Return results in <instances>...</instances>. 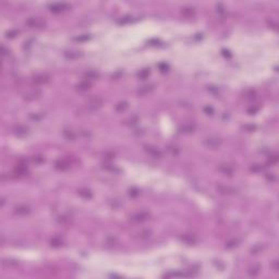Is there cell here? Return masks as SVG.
Instances as JSON below:
<instances>
[{
	"label": "cell",
	"mask_w": 279,
	"mask_h": 279,
	"mask_svg": "<svg viewBox=\"0 0 279 279\" xmlns=\"http://www.w3.org/2000/svg\"><path fill=\"white\" fill-rule=\"evenodd\" d=\"M181 241H183L184 243H186V244H194L195 242H196V239H195L194 235H183L181 237Z\"/></svg>",
	"instance_id": "d6986e66"
},
{
	"label": "cell",
	"mask_w": 279,
	"mask_h": 279,
	"mask_svg": "<svg viewBox=\"0 0 279 279\" xmlns=\"http://www.w3.org/2000/svg\"><path fill=\"white\" fill-rule=\"evenodd\" d=\"M149 217H151V214H149V213L145 212V211H142V212H138V213H135V214H133V215H131L130 219L134 222H143V221H145V220H147Z\"/></svg>",
	"instance_id": "7a4b0ae2"
},
{
	"label": "cell",
	"mask_w": 279,
	"mask_h": 279,
	"mask_svg": "<svg viewBox=\"0 0 279 279\" xmlns=\"http://www.w3.org/2000/svg\"><path fill=\"white\" fill-rule=\"evenodd\" d=\"M101 105H103V99H101V98L93 97L86 103V108H87L88 110L95 111V110H97L98 108H101Z\"/></svg>",
	"instance_id": "6da1fadb"
},
{
	"label": "cell",
	"mask_w": 279,
	"mask_h": 279,
	"mask_svg": "<svg viewBox=\"0 0 279 279\" xmlns=\"http://www.w3.org/2000/svg\"><path fill=\"white\" fill-rule=\"evenodd\" d=\"M277 162H278V157H277V155H272V156H269L268 158V164H270V165H274V164H277Z\"/></svg>",
	"instance_id": "836d02e7"
},
{
	"label": "cell",
	"mask_w": 279,
	"mask_h": 279,
	"mask_svg": "<svg viewBox=\"0 0 279 279\" xmlns=\"http://www.w3.org/2000/svg\"><path fill=\"white\" fill-rule=\"evenodd\" d=\"M30 212H31L30 206L24 205V204L17 206V207L14 208V213H15L17 215H20V216H25V215H27V214H30Z\"/></svg>",
	"instance_id": "9c48e42d"
},
{
	"label": "cell",
	"mask_w": 279,
	"mask_h": 279,
	"mask_svg": "<svg viewBox=\"0 0 279 279\" xmlns=\"http://www.w3.org/2000/svg\"><path fill=\"white\" fill-rule=\"evenodd\" d=\"M194 130H195L194 123H185V125H181L180 129H179V131L181 132V133H186V134L194 132Z\"/></svg>",
	"instance_id": "7c38bea8"
},
{
	"label": "cell",
	"mask_w": 279,
	"mask_h": 279,
	"mask_svg": "<svg viewBox=\"0 0 279 279\" xmlns=\"http://www.w3.org/2000/svg\"><path fill=\"white\" fill-rule=\"evenodd\" d=\"M55 168L60 170V171H64L70 168V164L66 160V159H58L57 162H55Z\"/></svg>",
	"instance_id": "ba28073f"
},
{
	"label": "cell",
	"mask_w": 279,
	"mask_h": 279,
	"mask_svg": "<svg viewBox=\"0 0 279 279\" xmlns=\"http://www.w3.org/2000/svg\"><path fill=\"white\" fill-rule=\"evenodd\" d=\"M27 132H28V128L25 127V125H15L13 128V133L17 136H23V135H26Z\"/></svg>",
	"instance_id": "8fae6325"
},
{
	"label": "cell",
	"mask_w": 279,
	"mask_h": 279,
	"mask_svg": "<svg viewBox=\"0 0 279 279\" xmlns=\"http://www.w3.org/2000/svg\"><path fill=\"white\" fill-rule=\"evenodd\" d=\"M145 152H146L148 155H151L152 157H154V158H160L162 156V152L159 151L157 147H154V146H151V145L145 146Z\"/></svg>",
	"instance_id": "52a82bcc"
},
{
	"label": "cell",
	"mask_w": 279,
	"mask_h": 279,
	"mask_svg": "<svg viewBox=\"0 0 279 279\" xmlns=\"http://www.w3.org/2000/svg\"><path fill=\"white\" fill-rule=\"evenodd\" d=\"M45 162V158L42 157V156H35V157L33 158V162H35V164H42V162Z\"/></svg>",
	"instance_id": "8d00e7d4"
},
{
	"label": "cell",
	"mask_w": 279,
	"mask_h": 279,
	"mask_svg": "<svg viewBox=\"0 0 279 279\" xmlns=\"http://www.w3.org/2000/svg\"><path fill=\"white\" fill-rule=\"evenodd\" d=\"M153 90H154V85L153 84L144 85V86H142V87L138 91V95H146V94H148V93H151Z\"/></svg>",
	"instance_id": "ac0fdd59"
},
{
	"label": "cell",
	"mask_w": 279,
	"mask_h": 279,
	"mask_svg": "<svg viewBox=\"0 0 279 279\" xmlns=\"http://www.w3.org/2000/svg\"><path fill=\"white\" fill-rule=\"evenodd\" d=\"M204 144L207 146V147L209 148H218L220 145H221V140L218 138H214V136H212V138H207L204 141Z\"/></svg>",
	"instance_id": "5b68a950"
},
{
	"label": "cell",
	"mask_w": 279,
	"mask_h": 279,
	"mask_svg": "<svg viewBox=\"0 0 279 279\" xmlns=\"http://www.w3.org/2000/svg\"><path fill=\"white\" fill-rule=\"evenodd\" d=\"M50 245L54 246V248H59V246L62 245V240H61L60 238L56 237V238H54L50 241Z\"/></svg>",
	"instance_id": "4316f807"
},
{
	"label": "cell",
	"mask_w": 279,
	"mask_h": 279,
	"mask_svg": "<svg viewBox=\"0 0 279 279\" xmlns=\"http://www.w3.org/2000/svg\"><path fill=\"white\" fill-rule=\"evenodd\" d=\"M168 152L171 155H178L179 154V148L177 146H168Z\"/></svg>",
	"instance_id": "d6a6232c"
},
{
	"label": "cell",
	"mask_w": 279,
	"mask_h": 279,
	"mask_svg": "<svg viewBox=\"0 0 279 279\" xmlns=\"http://www.w3.org/2000/svg\"><path fill=\"white\" fill-rule=\"evenodd\" d=\"M25 24H26L28 27H36V28H42V27L45 26V22L42 19H38V17H30L25 21Z\"/></svg>",
	"instance_id": "3957f363"
},
{
	"label": "cell",
	"mask_w": 279,
	"mask_h": 279,
	"mask_svg": "<svg viewBox=\"0 0 279 279\" xmlns=\"http://www.w3.org/2000/svg\"><path fill=\"white\" fill-rule=\"evenodd\" d=\"M219 192H221L224 194H231V193H235V189L230 188V186H226V185H218L217 186Z\"/></svg>",
	"instance_id": "ffe728a7"
},
{
	"label": "cell",
	"mask_w": 279,
	"mask_h": 279,
	"mask_svg": "<svg viewBox=\"0 0 279 279\" xmlns=\"http://www.w3.org/2000/svg\"><path fill=\"white\" fill-rule=\"evenodd\" d=\"M254 95H255V92L250 91V92H248V93H245V97L246 98H254Z\"/></svg>",
	"instance_id": "ab89813d"
},
{
	"label": "cell",
	"mask_w": 279,
	"mask_h": 279,
	"mask_svg": "<svg viewBox=\"0 0 279 279\" xmlns=\"http://www.w3.org/2000/svg\"><path fill=\"white\" fill-rule=\"evenodd\" d=\"M63 134H64V136L69 140V141H74V140L76 138L75 133H74L73 131H71V130H64Z\"/></svg>",
	"instance_id": "484cf974"
},
{
	"label": "cell",
	"mask_w": 279,
	"mask_h": 279,
	"mask_svg": "<svg viewBox=\"0 0 279 279\" xmlns=\"http://www.w3.org/2000/svg\"><path fill=\"white\" fill-rule=\"evenodd\" d=\"M259 266H253V267H251V268L249 269V274L251 276H255V275H257L259 274Z\"/></svg>",
	"instance_id": "f546056e"
},
{
	"label": "cell",
	"mask_w": 279,
	"mask_h": 279,
	"mask_svg": "<svg viewBox=\"0 0 279 279\" xmlns=\"http://www.w3.org/2000/svg\"><path fill=\"white\" fill-rule=\"evenodd\" d=\"M64 55H66V57H67L68 59H76V58L82 56V54L80 51H67Z\"/></svg>",
	"instance_id": "cb8c5ba5"
},
{
	"label": "cell",
	"mask_w": 279,
	"mask_h": 279,
	"mask_svg": "<svg viewBox=\"0 0 279 279\" xmlns=\"http://www.w3.org/2000/svg\"><path fill=\"white\" fill-rule=\"evenodd\" d=\"M1 50H2V55H4V56H6V55H7L8 52H9V50H8L7 48L4 47V45H2V46H1Z\"/></svg>",
	"instance_id": "60d3db41"
},
{
	"label": "cell",
	"mask_w": 279,
	"mask_h": 279,
	"mask_svg": "<svg viewBox=\"0 0 279 279\" xmlns=\"http://www.w3.org/2000/svg\"><path fill=\"white\" fill-rule=\"evenodd\" d=\"M19 33H20L19 30H11L6 33V37L7 38H14V37H17L19 35Z\"/></svg>",
	"instance_id": "83f0119b"
},
{
	"label": "cell",
	"mask_w": 279,
	"mask_h": 279,
	"mask_svg": "<svg viewBox=\"0 0 279 279\" xmlns=\"http://www.w3.org/2000/svg\"><path fill=\"white\" fill-rule=\"evenodd\" d=\"M237 245H238V241L237 240H230V241L226 243V248L227 249H232V248H235Z\"/></svg>",
	"instance_id": "4dcf8cb0"
},
{
	"label": "cell",
	"mask_w": 279,
	"mask_h": 279,
	"mask_svg": "<svg viewBox=\"0 0 279 279\" xmlns=\"http://www.w3.org/2000/svg\"><path fill=\"white\" fill-rule=\"evenodd\" d=\"M84 77L86 79V80H95V79H98L99 77V73L98 72H96V71H87V72H85L84 73Z\"/></svg>",
	"instance_id": "44dd1931"
},
{
	"label": "cell",
	"mask_w": 279,
	"mask_h": 279,
	"mask_svg": "<svg viewBox=\"0 0 279 279\" xmlns=\"http://www.w3.org/2000/svg\"><path fill=\"white\" fill-rule=\"evenodd\" d=\"M181 14L184 17H192L195 14V9L192 7H184L182 8Z\"/></svg>",
	"instance_id": "5bb4252c"
},
{
	"label": "cell",
	"mask_w": 279,
	"mask_h": 279,
	"mask_svg": "<svg viewBox=\"0 0 279 279\" xmlns=\"http://www.w3.org/2000/svg\"><path fill=\"white\" fill-rule=\"evenodd\" d=\"M91 86H92V83L88 81V80H84V81L80 82L79 84H76V88L79 91H87Z\"/></svg>",
	"instance_id": "e0dca14e"
},
{
	"label": "cell",
	"mask_w": 279,
	"mask_h": 279,
	"mask_svg": "<svg viewBox=\"0 0 279 279\" xmlns=\"http://www.w3.org/2000/svg\"><path fill=\"white\" fill-rule=\"evenodd\" d=\"M257 110H259V107H251V108H249V109H248V114H254Z\"/></svg>",
	"instance_id": "74e56055"
},
{
	"label": "cell",
	"mask_w": 279,
	"mask_h": 279,
	"mask_svg": "<svg viewBox=\"0 0 279 279\" xmlns=\"http://www.w3.org/2000/svg\"><path fill=\"white\" fill-rule=\"evenodd\" d=\"M70 7H71L70 4H64V2H62V4H54L49 6V10L51 12H54V13H59V12H63V11L70 9Z\"/></svg>",
	"instance_id": "277c9868"
},
{
	"label": "cell",
	"mask_w": 279,
	"mask_h": 279,
	"mask_svg": "<svg viewBox=\"0 0 279 279\" xmlns=\"http://www.w3.org/2000/svg\"><path fill=\"white\" fill-rule=\"evenodd\" d=\"M14 172L19 176H25L27 173V167L24 164H19L14 169Z\"/></svg>",
	"instance_id": "9a60e30c"
},
{
	"label": "cell",
	"mask_w": 279,
	"mask_h": 279,
	"mask_svg": "<svg viewBox=\"0 0 279 279\" xmlns=\"http://www.w3.org/2000/svg\"><path fill=\"white\" fill-rule=\"evenodd\" d=\"M73 39L75 42H85V41H88V39H90V35H81V36L74 37Z\"/></svg>",
	"instance_id": "1f68e13d"
},
{
	"label": "cell",
	"mask_w": 279,
	"mask_h": 279,
	"mask_svg": "<svg viewBox=\"0 0 279 279\" xmlns=\"http://www.w3.org/2000/svg\"><path fill=\"white\" fill-rule=\"evenodd\" d=\"M130 21H131V17H123L122 20L119 21V23H120V24H125V23H128V22H130Z\"/></svg>",
	"instance_id": "f35d334b"
},
{
	"label": "cell",
	"mask_w": 279,
	"mask_h": 279,
	"mask_svg": "<svg viewBox=\"0 0 279 279\" xmlns=\"http://www.w3.org/2000/svg\"><path fill=\"white\" fill-rule=\"evenodd\" d=\"M129 107V104L127 103V101H119L117 105H116V110L119 111V112H122V111H125L127 108Z\"/></svg>",
	"instance_id": "7402d4cb"
},
{
	"label": "cell",
	"mask_w": 279,
	"mask_h": 279,
	"mask_svg": "<svg viewBox=\"0 0 279 279\" xmlns=\"http://www.w3.org/2000/svg\"><path fill=\"white\" fill-rule=\"evenodd\" d=\"M158 69L160 72H167L169 70V66L166 62H160V63H158Z\"/></svg>",
	"instance_id": "f1b7e54d"
},
{
	"label": "cell",
	"mask_w": 279,
	"mask_h": 279,
	"mask_svg": "<svg viewBox=\"0 0 279 279\" xmlns=\"http://www.w3.org/2000/svg\"><path fill=\"white\" fill-rule=\"evenodd\" d=\"M222 55H224V56H226V57H230V56H231V55H230V52H229L228 50H225V49L222 50Z\"/></svg>",
	"instance_id": "b9f144b4"
},
{
	"label": "cell",
	"mask_w": 279,
	"mask_h": 279,
	"mask_svg": "<svg viewBox=\"0 0 279 279\" xmlns=\"http://www.w3.org/2000/svg\"><path fill=\"white\" fill-rule=\"evenodd\" d=\"M49 80H50V76L46 73L37 74V75H35V76L33 77V82L35 84H38V85L46 84L47 82H49Z\"/></svg>",
	"instance_id": "8992f818"
},
{
	"label": "cell",
	"mask_w": 279,
	"mask_h": 279,
	"mask_svg": "<svg viewBox=\"0 0 279 279\" xmlns=\"http://www.w3.org/2000/svg\"><path fill=\"white\" fill-rule=\"evenodd\" d=\"M151 235H152V231H151V230H142V231H140L138 235H136V238L143 240V239L149 238Z\"/></svg>",
	"instance_id": "603a6c76"
},
{
	"label": "cell",
	"mask_w": 279,
	"mask_h": 279,
	"mask_svg": "<svg viewBox=\"0 0 279 279\" xmlns=\"http://www.w3.org/2000/svg\"><path fill=\"white\" fill-rule=\"evenodd\" d=\"M218 170L221 173H224V175L226 176H232L233 175V168H232L231 166L229 165H220L218 167Z\"/></svg>",
	"instance_id": "4fadbf2b"
},
{
	"label": "cell",
	"mask_w": 279,
	"mask_h": 279,
	"mask_svg": "<svg viewBox=\"0 0 279 279\" xmlns=\"http://www.w3.org/2000/svg\"><path fill=\"white\" fill-rule=\"evenodd\" d=\"M138 194H140V191H138V189H135V188L131 189V190L129 191V195H130V196H132V197H135V196H138Z\"/></svg>",
	"instance_id": "d590c367"
},
{
	"label": "cell",
	"mask_w": 279,
	"mask_h": 279,
	"mask_svg": "<svg viewBox=\"0 0 279 279\" xmlns=\"http://www.w3.org/2000/svg\"><path fill=\"white\" fill-rule=\"evenodd\" d=\"M252 170H253V171H259V170H261V167H259V166H257V165L253 166Z\"/></svg>",
	"instance_id": "7bdbcfd3"
},
{
	"label": "cell",
	"mask_w": 279,
	"mask_h": 279,
	"mask_svg": "<svg viewBox=\"0 0 279 279\" xmlns=\"http://www.w3.org/2000/svg\"><path fill=\"white\" fill-rule=\"evenodd\" d=\"M77 194L80 195L81 197L85 198V200H90L93 196L92 192L88 189H80V190H77Z\"/></svg>",
	"instance_id": "2e32d148"
},
{
	"label": "cell",
	"mask_w": 279,
	"mask_h": 279,
	"mask_svg": "<svg viewBox=\"0 0 279 279\" xmlns=\"http://www.w3.org/2000/svg\"><path fill=\"white\" fill-rule=\"evenodd\" d=\"M149 74H151L149 69H143V70H141L138 73V77L141 79V80H145V79H147L149 76Z\"/></svg>",
	"instance_id": "d4e9b609"
},
{
	"label": "cell",
	"mask_w": 279,
	"mask_h": 279,
	"mask_svg": "<svg viewBox=\"0 0 279 279\" xmlns=\"http://www.w3.org/2000/svg\"><path fill=\"white\" fill-rule=\"evenodd\" d=\"M204 112H205L206 114L213 116V114H214V108L211 107V106H205V107H204Z\"/></svg>",
	"instance_id": "e575fe53"
},
{
	"label": "cell",
	"mask_w": 279,
	"mask_h": 279,
	"mask_svg": "<svg viewBox=\"0 0 279 279\" xmlns=\"http://www.w3.org/2000/svg\"><path fill=\"white\" fill-rule=\"evenodd\" d=\"M41 94H42V92L39 91V90L35 88V90H32V91L27 92L26 94L24 95V98H25L26 101H33V99H36V98L39 97Z\"/></svg>",
	"instance_id": "30bf717a"
}]
</instances>
